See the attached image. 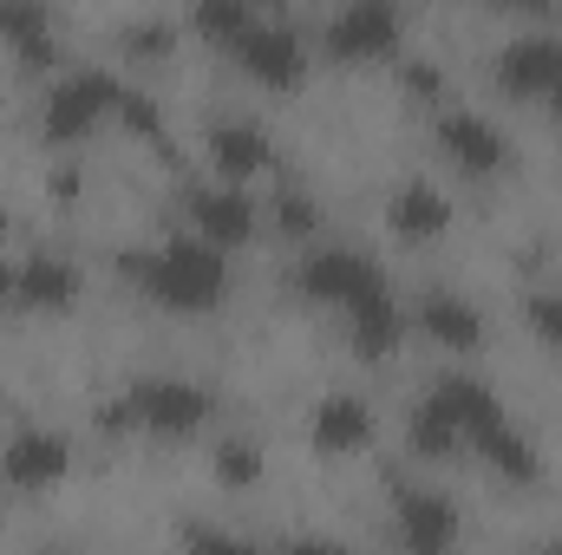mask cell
Here are the masks:
<instances>
[{"mask_svg":"<svg viewBox=\"0 0 562 555\" xmlns=\"http://www.w3.org/2000/svg\"><path fill=\"white\" fill-rule=\"evenodd\" d=\"M119 275H132L150 301H164V307H177V314H203V307L223 301L229 262H223L210 242H164V249H132V256H119Z\"/></svg>","mask_w":562,"mask_h":555,"instance_id":"cell-1","label":"cell"},{"mask_svg":"<svg viewBox=\"0 0 562 555\" xmlns=\"http://www.w3.org/2000/svg\"><path fill=\"white\" fill-rule=\"evenodd\" d=\"M497 424H504V406L491 399V386L451 373V380H438L419 406H413V451H419V457H451L464 438L477 444V438L497 431Z\"/></svg>","mask_w":562,"mask_h":555,"instance_id":"cell-2","label":"cell"},{"mask_svg":"<svg viewBox=\"0 0 562 555\" xmlns=\"http://www.w3.org/2000/svg\"><path fill=\"white\" fill-rule=\"evenodd\" d=\"M210 418V393L196 380H177V373H157V380H138L125 386L112 406H105V424L112 431H157V438H183Z\"/></svg>","mask_w":562,"mask_h":555,"instance_id":"cell-3","label":"cell"},{"mask_svg":"<svg viewBox=\"0 0 562 555\" xmlns=\"http://www.w3.org/2000/svg\"><path fill=\"white\" fill-rule=\"evenodd\" d=\"M119 79L112 72H99V66H79V72H66L59 86H53V99H46V118H40V132L53 144H72L86 138L105 112H119Z\"/></svg>","mask_w":562,"mask_h":555,"instance_id":"cell-4","label":"cell"},{"mask_svg":"<svg viewBox=\"0 0 562 555\" xmlns=\"http://www.w3.org/2000/svg\"><path fill=\"white\" fill-rule=\"evenodd\" d=\"M497 86L517 92V99L562 105V39L557 33H517V39L497 53Z\"/></svg>","mask_w":562,"mask_h":555,"instance_id":"cell-5","label":"cell"},{"mask_svg":"<svg viewBox=\"0 0 562 555\" xmlns=\"http://www.w3.org/2000/svg\"><path fill=\"white\" fill-rule=\"evenodd\" d=\"M294 287L307 294V301H327V307H353V301H367L373 287H386L380 269L360 256V249H314L301 269H294Z\"/></svg>","mask_w":562,"mask_h":555,"instance_id":"cell-6","label":"cell"},{"mask_svg":"<svg viewBox=\"0 0 562 555\" xmlns=\"http://www.w3.org/2000/svg\"><path fill=\"white\" fill-rule=\"evenodd\" d=\"M400 46V7L386 0H353L327 20V53L334 59H373V53H393Z\"/></svg>","mask_w":562,"mask_h":555,"instance_id":"cell-7","label":"cell"},{"mask_svg":"<svg viewBox=\"0 0 562 555\" xmlns=\"http://www.w3.org/2000/svg\"><path fill=\"white\" fill-rule=\"evenodd\" d=\"M229 53H236V59H243V72H256L262 86H294V79H301V66H307L301 33H294L288 20H256Z\"/></svg>","mask_w":562,"mask_h":555,"instance_id":"cell-8","label":"cell"},{"mask_svg":"<svg viewBox=\"0 0 562 555\" xmlns=\"http://www.w3.org/2000/svg\"><path fill=\"white\" fill-rule=\"evenodd\" d=\"M438 150H445L458 170H471V177L510 163V144H504V132H497L484 112H438Z\"/></svg>","mask_w":562,"mask_h":555,"instance_id":"cell-9","label":"cell"},{"mask_svg":"<svg viewBox=\"0 0 562 555\" xmlns=\"http://www.w3.org/2000/svg\"><path fill=\"white\" fill-rule=\"evenodd\" d=\"M400 543L406 555H451L458 550V510L445 490H400Z\"/></svg>","mask_w":562,"mask_h":555,"instance_id":"cell-10","label":"cell"},{"mask_svg":"<svg viewBox=\"0 0 562 555\" xmlns=\"http://www.w3.org/2000/svg\"><path fill=\"white\" fill-rule=\"evenodd\" d=\"M7 301H20V307H33V314L72 307V301H79V269H72L66 256H33V262H20V269H13Z\"/></svg>","mask_w":562,"mask_h":555,"instance_id":"cell-11","label":"cell"},{"mask_svg":"<svg viewBox=\"0 0 562 555\" xmlns=\"http://www.w3.org/2000/svg\"><path fill=\"white\" fill-rule=\"evenodd\" d=\"M190 223H196L216 249H229V242H249V229H256V203H249L243 190L216 183V190H196V196H190Z\"/></svg>","mask_w":562,"mask_h":555,"instance_id":"cell-12","label":"cell"},{"mask_svg":"<svg viewBox=\"0 0 562 555\" xmlns=\"http://www.w3.org/2000/svg\"><path fill=\"white\" fill-rule=\"evenodd\" d=\"M66 464H72V444H66L59 431H40V424H26V431L7 444V477H13L20 490H40V484H53Z\"/></svg>","mask_w":562,"mask_h":555,"instance_id":"cell-13","label":"cell"},{"mask_svg":"<svg viewBox=\"0 0 562 555\" xmlns=\"http://www.w3.org/2000/svg\"><path fill=\"white\" fill-rule=\"evenodd\" d=\"M425 314V333L438 340V347H451V353H471L477 340H484V314L464 301V294H451V287H431L419 301Z\"/></svg>","mask_w":562,"mask_h":555,"instance_id":"cell-14","label":"cell"},{"mask_svg":"<svg viewBox=\"0 0 562 555\" xmlns=\"http://www.w3.org/2000/svg\"><path fill=\"white\" fill-rule=\"evenodd\" d=\"M210 157H216L223 177H249V170H262L276 157V144L256 118H216L210 125Z\"/></svg>","mask_w":562,"mask_h":555,"instance_id":"cell-15","label":"cell"},{"mask_svg":"<svg viewBox=\"0 0 562 555\" xmlns=\"http://www.w3.org/2000/svg\"><path fill=\"white\" fill-rule=\"evenodd\" d=\"M373 438V406L360 399V393H334V399H321L314 406V444L321 451H360Z\"/></svg>","mask_w":562,"mask_h":555,"instance_id":"cell-16","label":"cell"},{"mask_svg":"<svg viewBox=\"0 0 562 555\" xmlns=\"http://www.w3.org/2000/svg\"><path fill=\"white\" fill-rule=\"evenodd\" d=\"M347 327H353V347H360L367 360L393 353V347H400V301H393V287H373L367 301H353V307H347Z\"/></svg>","mask_w":562,"mask_h":555,"instance_id":"cell-17","label":"cell"},{"mask_svg":"<svg viewBox=\"0 0 562 555\" xmlns=\"http://www.w3.org/2000/svg\"><path fill=\"white\" fill-rule=\"evenodd\" d=\"M445 223H451L445 190H431V183H406V190L393 196V229H400L406 242H431V236H445Z\"/></svg>","mask_w":562,"mask_h":555,"instance_id":"cell-18","label":"cell"},{"mask_svg":"<svg viewBox=\"0 0 562 555\" xmlns=\"http://www.w3.org/2000/svg\"><path fill=\"white\" fill-rule=\"evenodd\" d=\"M477 451H484V464H491L504 484H530V477H537V451L510 431V418H504L497 431H484V438H477Z\"/></svg>","mask_w":562,"mask_h":555,"instance_id":"cell-19","label":"cell"},{"mask_svg":"<svg viewBox=\"0 0 562 555\" xmlns=\"http://www.w3.org/2000/svg\"><path fill=\"white\" fill-rule=\"evenodd\" d=\"M0 33H7L33 66H46V59H53V20H46L40 7H7V0H0Z\"/></svg>","mask_w":562,"mask_h":555,"instance_id":"cell-20","label":"cell"},{"mask_svg":"<svg viewBox=\"0 0 562 555\" xmlns=\"http://www.w3.org/2000/svg\"><path fill=\"white\" fill-rule=\"evenodd\" d=\"M196 26H203L210 39H223V46H236V39H243V33L256 26V13H249L243 0H203V7H196Z\"/></svg>","mask_w":562,"mask_h":555,"instance_id":"cell-21","label":"cell"},{"mask_svg":"<svg viewBox=\"0 0 562 555\" xmlns=\"http://www.w3.org/2000/svg\"><path fill=\"white\" fill-rule=\"evenodd\" d=\"M216 464H223V484H256V477H262V451H256L249 438H229V444L216 451Z\"/></svg>","mask_w":562,"mask_h":555,"instance_id":"cell-22","label":"cell"},{"mask_svg":"<svg viewBox=\"0 0 562 555\" xmlns=\"http://www.w3.org/2000/svg\"><path fill=\"white\" fill-rule=\"evenodd\" d=\"M276 223H281V236H307V229L321 223V209H314L307 190H281L276 196Z\"/></svg>","mask_w":562,"mask_h":555,"instance_id":"cell-23","label":"cell"},{"mask_svg":"<svg viewBox=\"0 0 562 555\" xmlns=\"http://www.w3.org/2000/svg\"><path fill=\"white\" fill-rule=\"evenodd\" d=\"M183 550H190V555H262V550H249L243 536H229V530H210V523H190Z\"/></svg>","mask_w":562,"mask_h":555,"instance_id":"cell-24","label":"cell"},{"mask_svg":"<svg viewBox=\"0 0 562 555\" xmlns=\"http://www.w3.org/2000/svg\"><path fill=\"white\" fill-rule=\"evenodd\" d=\"M400 79H406V92H413V99H431V105H438V99H445V86H451L438 59H406V66H400Z\"/></svg>","mask_w":562,"mask_h":555,"instance_id":"cell-25","label":"cell"},{"mask_svg":"<svg viewBox=\"0 0 562 555\" xmlns=\"http://www.w3.org/2000/svg\"><path fill=\"white\" fill-rule=\"evenodd\" d=\"M119 39H125V53H138V59H157V53L170 46V26H164V20H132Z\"/></svg>","mask_w":562,"mask_h":555,"instance_id":"cell-26","label":"cell"},{"mask_svg":"<svg viewBox=\"0 0 562 555\" xmlns=\"http://www.w3.org/2000/svg\"><path fill=\"white\" fill-rule=\"evenodd\" d=\"M119 118H125L138 138H157V99H144V92H119Z\"/></svg>","mask_w":562,"mask_h":555,"instance_id":"cell-27","label":"cell"},{"mask_svg":"<svg viewBox=\"0 0 562 555\" xmlns=\"http://www.w3.org/2000/svg\"><path fill=\"white\" fill-rule=\"evenodd\" d=\"M530 327L562 353V294H537V301H530Z\"/></svg>","mask_w":562,"mask_h":555,"instance_id":"cell-28","label":"cell"},{"mask_svg":"<svg viewBox=\"0 0 562 555\" xmlns=\"http://www.w3.org/2000/svg\"><path fill=\"white\" fill-rule=\"evenodd\" d=\"M281 555H353V550H347V543H334V536H294Z\"/></svg>","mask_w":562,"mask_h":555,"instance_id":"cell-29","label":"cell"},{"mask_svg":"<svg viewBox=\"0 0 562 555\" xmlns=\"http://www.w3.org/2000/svg\"><path fill=\"white\" fill-rule=\"evenodd\" d=\"M0 236H7V216H0Z\"/></svg>","mask_w":562,"mask_h":555,"instance_id":"cell-30","label":"cell"},{"mask_svg":"<svg viewBox=\"0 0 562 555\" xmlns=\"http://www.w3.org/2000/svg\"><path fill=\"white\" fill-rule=\"evenodd\" d=\"M550 555H562V550H550Z\"/></svg>","mask_w":562,"mask_h":555,"instance_id":"cell-31","label":"cell"}]
</instances>
